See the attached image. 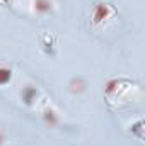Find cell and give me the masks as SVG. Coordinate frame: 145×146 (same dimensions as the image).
Returning a JSON list of instances; mask_svg holds the SVG:
<instances>
[{"instance_id":"cell-1","label":"cell","mask_w":145,"mask_h":146,"mask_svg":"<svg viewBox=\"0 0 145 146\" xmlns=\"http://www.w3.org/2000/svg\"><path fill=\"white\" fill-rule=\"evenodd\" d=\"M104 95L111 106H123L140 95V87L128 78H109L104 87Z\"/></svg>"},{"instance_id":"cell-2","label":"cell","mask_w":145,"mask_h":146,"mask_svg":"<svg viewBox=\"0 0 145 146\" xmlns=\"http://www.w3.org/2000/svg\"><path fill=\"white\" fill-rule=\"evenodd\" d=\"M116 9L106 2V0H96L92 3V10H91V24L94 29L103 27L104 24H108L109 21L114 17Z\"/></svg>"},{"instance_id":"cell-3","label":"cell","mask_w":145,"mask_h":146,"mask_svg":"<svg viewBox=\"0 0 145 146\" xmlns=\"http://www.w3.org/2000/svg\"><path fill=\"white\" fill-rule=\"evenodd\" d=\"M38 95H39V92H38L36 87H33V85L24 87L22 92H21V99H22V102H24L26 106H33V104L36 102Z\"/></svg>"},{"instance_id":"cell-4","label":"cell","mask_w":145,"mask_h":146,"mask_svg":"<svg viewBox=\"0 0 145 146\" xmlns=\"http://www.w3.org/2000/svg\"><path fill=\"white\" fill-rule=\"evenodd\" d=\"M33 5H34V12L39 14V15H46V14H50L51 9H53L51 0H34Z\"/></svg>"},{"instance_id":"cell-5","label":"cell","mask_w":145,"mask_h":146,"mask_svg":"<svg viewBox=\"0 0 145 146\" xmlns=\"http://www.w3.org/2000/svg\"><path fill=\"white\" fill-rule=\"evenodd\" d=\"M85 87H87V82H85V78H82V76H75V78H72V80L68 82V90H70L72 94H80V92H84Z\"/></svg>"},{"instance_id":"cell-6","label":"cell","mask_w":145,"mask_h":146,"mask_svg":"<svg viewBox=\"0 0 145 146\" xmlns=\"http://www.w3.org/2000/svg\"><path fill=\"white\" fill-rule=\"evenodd\" d=\"M43 119L48 126H56L60 122V115L56 114V110H53L51 107H46L43 110Z\"/></svg>"},{"instance_id":"cell-7","label":"cell","mask_w":145,"mask_h":146,"mask_svg":"<svg viewBox=\"0 0 145 146\" xmlns=\"http://www.w3.org/2000/svg\"><path fill=\"white\" fill-rule=\"evenodd\" d=\"M130 127H132V129H130L132 136H135L138 141H144V121L138 119V121H137L135 124H132Z\"/></svg>"},{"instance_id":"cell-8","label":"cell","mask_w":145,"mask_h":146,"mask_svg":"<svg viewBox=\"0 0 145 146\" xmlns=\"http://www.w3.org/2000/svg\"><path fill=\"white\" fill-rule=\"evenodd\" d=\"M12 80V70L9 66H0V87L7 85Z\"/></svg>"},{"instance_id":"cell-9","label":"cell","mask_w":145,"mask_h":146,"mask_svg":"<svg viewBox=\"0 0 145 146\" xmlns=\"http://www.w3.org/2000/svg\"><path fill=\"white\" fill-rule=\"evenodd\" d=\"M41 44H43V48H44V51H46V53H53V46H55V44H53L51 37L48 39V36H46V39H43V41H41Z\"/></svg>"},{"instance_id":"cell-10","label":"cell","mask_w":145,"mask_h":146,"mask_svg":"<svg viewBox=\"0 0 145 146\" xmlns=\"http://www.w3.org/2000/svg\"><path fill=\"white\" fill-rule=\"evenodd\" d=\"M10 2H12V0H0V3H2V5H9Z\"/></svg>"},{"instance_id":"cell-11","label":"cell","mask_w":145,"mask_h":146,"mask_svg":"<svg viewBox=\"0 0 145 146\" xmlns=\"http://www.w3.org/2000/svg\"><path fill=\"white\" fill-rule=\"evenodd\" d=\"M3 143V136H2V133H0V145Z\"/></svg>"}]
</instances>
